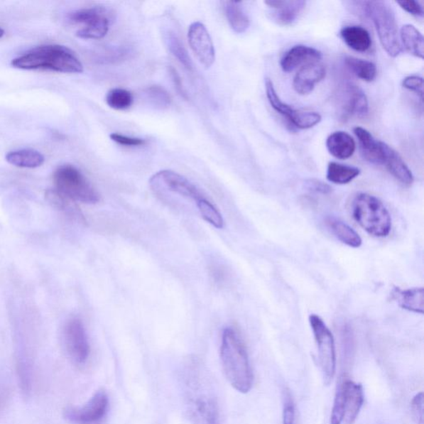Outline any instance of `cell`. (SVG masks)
Instances as JSON below:
<instances>
[{
	"mask_svg": "<svg viewBox=\"0 0 424 424\" xmlns=\"http://www.w3.org/2000/svg\"><path fill=\"white\" fill-rule=\"evenodd\" d=\"M295 422V406L291 401L284 403L283 411V424H294Z\"/></svg>",
	"mask_w": 424,
	"mask_h": 424,
	"instance_id": "cell-40",
	"label": "cell"
},
{
	"mask_svg": "<svg viewBox=\"0 0 424 424\" xmlns=\"http://www.w3.org/2000/svg\"><path fill=\"white\" fill-rule=\"evenodd\" d=\"M344 415H345V411H344L342 393L340 387L337 386L332 411L331 424H342L344 421Z\"/></svg>",
	"mask_w": 424,
	"mask_h": 424,
	"instance_id": "cell-35",
	"label": "cell"
},
{
	"mask_svg": "<svg viewBox=\"0 0 424 424\" xmlns=\"http://www.w3.org/2000/svg\"><path fill=\"white\" fill-rule=\"evenodd\" d=\"M64 340L67 351L72 360L81 365L86 363L91 348L86 329L79 318H72L67 322L64 329Z\"/></svg>",
	"mask_w": 424,
	"mask_h": 424,
	"instance_id": "cell-10",
	"label": "cell"
},
{
	"mask_svg": "<svg viewBox=\"0 0 424 424\" xmlns=\"http://www.w3.org/2000/svg\"><path fill=\"white\" fill-rule=\"evenodd\" d=\"M340 387L344 403V421L352 424L357 420L364 403V391L361 384L345 380L338 385Z\"/></svg>",
	"mask_w": 424,
	"mask_h": 424,
	"instance_id": "cell-15",
	"label": "cell"
},
{
	"mask_svg": "<svg viewBox=\"0 0 424 424\" xmlns=\"http://www.w3.org/2000/svg\"><path fill=\"white\" fill-rule=\"evenodd\" d=\"M326 77V68L319 62H312L303 66L294 77L293 86L299 94H310L317 83Z\"/></svg>",
	"mask_w": 424,
	"mask_h": 424,
	"instance_id": "cell-16",
	"label": "cell"
},
{
	"mask_svg": "<svg viewBox=\"0 0 424 424\" xmlns=\"http://www.w3.org/2000/svg\"><path fill=\"white\" fill-rule=\"evenodd\" d=\"M403 46L406 51L416 58H424V38L422 33L411 24L403 26L401 31Z\"/></svg>",
	"mask_w": 424,
	"mask_h": 424,
	"instance_id": "cell-27",
	"label": "cell"
},
{
	"mask_svg": "<svg viewBox=\"0 0 424 424\" xmlns=\"http://www.w3.org/2000/svg\"><path fill=\"white\" fill-rule=\"evenodd\" d=\"M352 212L354 219L371 236L384 238L391 233V214L378 197L366 192L357 194L353 199Z\"/></svg>",
	"mask_w": 424,
	"mask_h": 424,
	"instance_id": "cell-3",
	"label": "cell"
},
{
	"mask_svg": "<svg viewBox=\"0 0 424 424\" xmlns=\"http://www.w3.org/2000/svg\"><path fill=\"white\" fill-rule=\"evenodd\" d=\"M353 131L360 144L362 157L369 163L383 165L381 141H376L370 132L362 127H356Z\"/></svg>",
	"mask_w": 424,
	"mask_h": 424,
	"instance_id": "cell-21",
	"label": "cell"
},
{
	"mask_svg": "<svg viewBox=\"0 0 424 424\" xmlns=\"http://www.w3.org/2000/svg\"><path fill=\"white\" fill-rule=\"evenodd\" d=\"M391 295L393 300L401 308L423 315L424 312V289L423 287L408 289L395 287L392 289Z\"/></svg>",
	"mask_w": 424,
	"mask_h": 424,
	"instance_id": "cell-20",
	"label": "cell"
},
{
	"mask_svg": "<svg viewBox=\"0 0 424 424\" xmlns=\"http://www.w3.org/2000/svg\"><path fill=\"white\" fill-rule=\"evenodd\" d=\"M362 11L372 20L384 49L391 58L402 52L395 12L386 1L361 2Z\"/></svg>",
	"mask_w": 424,
	"mask_h": 424,
	"instance_id": "cell-4",
	"label": "cell"
},
{
	"mask_svg": "<svg viewBox=\"0 0 424 424\" xmlns=\"http://www.w3.org/2000/svg\"><path fill=\"white\" fill-rule=\"evenodd\" d=\"M321 59L322 53L318 50L304 45H298L283 55L281 66L283 72H290L303 64L318 62Z\"/></svg>",
	"mask_w": 424,
	"mask_h": 424,
	"instance_id": "cell-19",
	"label": "cell"
},
{
	"mask_svg": "<svg viewBox=\"0 0 424 424\" xmlns=\"http://www.w3.org/2000/svg\"><path fill=\"white\" fill-rule=\"evenodd\" d=\"M403 87L420 97V101L423 99V79L418 76L407 77L403 79Z\"/></svg>",
	"mask_w": 424,
	"mask_h": 424,
	"instance_id": "cell-37",
	"label": "cell"
},
{
	"mask_svg": "<svg viewBox=\"0 0 424 424\" xmlns=\"http://www.w3.org/2000/svg\"><path fill=\"white\" fill-rule=\"evenodd\" d=\"M164 40H165L169 52L173 55L174 58H177L178 61L183 65L187 71L193 72V63L191 58L178 35L174 32L168 31L164 34Z\"/></svg>",
	"mask_w": 424,
	"mask_h": 424,
	"instance_id": "cell-29",
	"label": "cell"
},
{
	"mask_svg": "<svg viewBox=\"0 0 424 424\" xmlns=\"http://www.w3.org/2000/svg\"><path fill=\"white\" fill-rule=\"evenodd\" d=\"M383 153V165L388 171L403 185L411 186L413 183V175L405 161L395 149L388 146L387 143L381 142Z\"/></svg>",
	"mask_w": 424,
	"mask_h": 424,
	"instance_id": "cell-17",
	"label": "cell"
},
{
	"mask_svg": "<svg viewBox=\"0 0 424 424\" xmlns=\"http://www.w3.org/2000/svg\"><path fill=\"white\" fill-rule=\"evenodd\" d=\"M6 161L15 167L36 168L43 165L45 158L39 151L28 148L8 153Z\"/></svg>",
	"mask_w": 424,
	"mask_h": 424,
	"instance_id": "cell-26",
	"label": "cell"
},
{
	"mask_svg": "<svg viewBox=\"0 0 424 424\" xmlns=\"http://www.w3.org/2000/svg\"><path fill=\"white\" fill-rule=\"evenodd\" d=\"M309 323L312 327L318 352L319 365H320L324 383L329 385L336 374L337 356L335 340L333 334L322 317L311 314Z\"/></svg>",
	"mask_w": 424,
	"mask_h": 424,
	"instance_id": "cell-6",
	"label": "cell"
},
{
	"mask_svg": "<svg viewBox=\"0 0 424 424\" xmlns=\"http://www.w3.org/2000/svg\"><path fill=\"white\" fill-rule=\"evenodd\" d=\"M106 101L109 107L116 111H126L132 107L134 97L126 89L114 88L108 92Z\"/></svg>",
	"mask_w": 424,
	"mask_h": 424,
	"instance_id": "cell-32",
	"label": "cell"
},
{
	"mask_svg": "<svg viewBox=\"0 0 424 424\" xmlns=\"http://www.w3.org/2000/svg\"><path fill=\"white\" fill-rule=\"evenodd\" d=\"M223 9L229 26L234 33H243L247 31L249 18L241 2L224 1Z\"/></svg>",
	"mask_w": 424,
	"mask_h": 424,
	"instance_id": "cell-25",
	"label": "cell"
},
{
	"mask_svg": "<svg viewBox=\"0 0 424 424\" xmlns=\"http://www.w3.org/2000/svg\"><path fill=\"white\" fill-rule=\"evenodd\" d=\"M345 64L348 69L362 81L371 82L375 81L377 77L376 66L371 62L354 57H347Z\"/></svg>",
	"mask_w": 424,
	"mask_h": 424,
	"instance_id": "cell-30",
	"label": "cell"
},
{
	"mask_svg": "<svg viewBox=\"0 0 424 424\" xmlns=\"http://www.w3.org/2000/svg\"><path fill=\"white\" fill-rule=\"evenodd\" d=\"M326 224L329 229L339 241L352 248L362 246V239L350 226L335 217H327Z\"/></svg>",
	"mask_w": 424,
	"mask_h": 424,
	"instance_id": "cell-24",
	"label": "cell"
},
{
	"mask_svg": "<svg viewBox=\"0 0 424 424\" xmlns=\"http://www.w3.org/2000/svg\"><path fill=\"white\" fill-rule=\"evenodd\" d=\"M187 38L192 51L199 62L204 67L210 68L216 60V52L205 25L201 22L192 23L188 29Z\"/></svg>",
	"mask_w": 424,
	"mask_h": 424,
	"instance_id": "cell-13",
	"label": "cell"
},
{
	"mask_svg": "<svg viewBox=\"0 0 424 424\" xmlns=\"http://www.w3.org/2000/svg\"><path fill=\"white\" fill-rule=\"evenodd\" d=\"M307 186L311 191L317 193L329 194L332 191V188L328 184L317 180V179H310L307 181Z\"/></svg>",
	"mask_w": 424,
	"mask_h": 424,
	"instance_id": "cell-41",
	"label": "cell"
},
{
	"mask_svg": "<svg viewBox=\"0 0 424 424\" xmlns=\"http://www.w3.org/2000/svg\"><path fill=\"white\" fill-rule=\"evenodd\" d=\"M70 23L78 27L76 35L83 39H101L108 33L111 18L106 9L92 7L75 10L68 15Z\"/></svg>",
	"mask_w": 424,
	"mask_h": 424,
	"instance_id": "cell-7",
	"label": "cell"
},
{
	"mask_svg": "<svg viewBox=\"0 0 424 424\" xmlns=\"http://www.w3.org/2000/svg\"><path fill=\"white\" fill-rule=\"evenodd\" d=\"M11 66L22 70H49L62 73H82L83 65L67 47L58 44L42 45L12 60Z\"/></svg>",
	"mask_w": 424,
	"mask_h": 424,
	"instance_id": "cell-1",
	"label": "cell"
},
{
	"mask_svg": "<svg viewBox=\"0 0 424 424\" xmlns=\"http://www.w3.org/2000/svg\"><path fill=\"white\" fill-rule=\"evenodd\" d=\"M360 174L361 170L357 168L331 162L327 166V178L329 182L344 185L352 182Z\"/></svg>",
	"mask_w": 424,
	"mask_h": 424,
	"instance_id": "cell-28",
	"label": "cell"
},
{
	"mask_svg": "<svg viewBox=\"0 0 424 424\" xmlns=\"http://www.w3.org/2000/svg\"><path fill=\"white\" fill-rule=\"evenodd\" d=\"M147 97L149 101L158 108L165 109L171 104L172 98L165 89L158 86L148 88Z\"/></svg>",
	"mask_w": 424,
	"mask_h": 424,
	"instance_id": "cell-34",
	"label": "cell"
},
{
	"mask_svg": "<svg viewBox=\"0 0 424 424\" xmlns=\"http://www.w3.org/2000/svg\"><path fill=\"white\" fill-rule=\"evenodd\" d=\"M108 408L107 393L98 391L83 407L67 411L66 417L70 421L77 424H99L106 418Z\"/></svg>",
	"mask_w": 424,
	"mask_h": 424,
	"instance_id": "cell-12",
	"label": "cell"
},
{
	"mask_svg": "<svg viewBox=\"0 0 424 424\" xmlns=\"http://www.w3.org/2000/svg\"><path fill=\"white\" fill-rule=\"evenodd\" d=\"M266 96L269 104L274 111L288 119L294 126L300 129L312 128L322 121L320 114L312 112H303L294 109L288 104L283 103L278 97L271 79L266 81Z\"/></svg>",
	"mask_w": 424,
	"mask_h": 424,
	"instance_id": "cell-8",
	"label": "cell"
},
{
	"mask_svg": "<svg viewBox=\"0 0 424 424\" xmlns=\"http://www.w3.org/2000/svg\"><path fill=\"white\" fill-rule=\"evenodd\" d=\"M46 198L48 202L53 207L58 209V210L62 211L70 214V216L83 219L82 214L78 210L75 202L71 198L64 195L61 192L57 190L56 188L48 190L46 192Z\"/></svg>",
	"mask_w": 424,
	"mask_h": 424,
	"instance_id": "cell-31",
	"label": "cell"
},
{
	"mask_svg": "<svg viewBox=\"0 0 424 424\" xmlns=\"http://www.w3.org/2000/svg\"><path fill=\"white\" fill-rule=\"evenodd\" d=\"M57 190L74 202L96 204L101 200L99 194L79 169L71 164L60 166L53 174Z\"/></svg>",
	"mask_w": 424,
	"mask_h": 424,
	"instance_id": "cell-5",
	"label": "cell"
},
{
	"mask_svg": "<svg viewBox=\"0 0 424 424\" xmlns=\"http://www.w3.org/2000/svg\"><path fill=\"white\" fill-rule=\"evenodd\" d=\"M341 37L347 46L359 53H366L371 48L372 40L370 33L365 28L358 25L344 27Z\"/></svg>",
	"mask_w": 424,
	"mask_h": 424,
	"instance_id": "cell-23",
	"label": "cell"
},
{
	"mask_svg": "<svg viewBox=\"0 0 424 424\" xmlns=\"http://www.w3.org/2000/svg\"><path fill=\"white\" fill-rule=\"evenodd\" d=\"M423 406L424 395L420 392L413 397L411 403L413 417L416 424H424Z\"/></svg>",
	"mask_w": 424,
	"mask_h": 424,
	"instance_id": "cell-36",
	"label": "cell"
},
{
	"mask_svg": "<svg viewBox=\"0 0 424 424\" xmlns=\"http://www.w3.org/2000/svg\"><path fill=\"white\" fill-rule=\"evenodd\" d=\"M221 358L224 372L234 390L242 393L251 391L254 376L247 350L241 337L232 327L224 329Z\"/></svg>",
	"mask_w": 424,
	"mask_h": 424,
	"instance_id": "cell-2",
	"label": "cell"
},
{
	"mask_svg": "<svg viewBox=\"0 0 424 424\" xmlns=\"http://www.w3.org/2000/svg\"><path fill=\"white\" fill-rule=\"evenodd\" d=\"M151 186L154 188H166L177 195L192 199L197 203L207 197L195 184L181 174L171 170L158 172L151 178Z\"/></svg>",
	"mask_w": 424,
	"mask_h": 424,
	"instance_id": "cell-9",
	"label": "cell"
},
{
	"mask_svg": "<svg viewBox=\"0 0 424 424\" xmlns=\"http://www.w3.org/2000/svg\"><path fill=\"white\" fill-rule=\"evenodd\" d=\"M342 116L364 118L369 112L366 94L354 84H346L341 91Z\"/></svg>",
	"mask_w": 424,
	"mask_h": 424,
	"instance_id": "cell-14",
	"label": "cell"
},
{
	"mask_svg": "<svg viewBox=\"0 0 424 424\" xmlns=\"http://www.w3.org/2000/svg\"><path fill=\"white\" fill-rule=\"evenodd\" d=\"M400 6L406 10V12L413 15V16L423 18L424 15L423 5L418 1H397Z\"/></svg>",
	"mask_w": 424,
	"mask_h": 424,
	"instance_id": "cell-39",
	"label": "cell"
},
{
	"mask_svg": "<svg viewBox=\"0 0 424 424\" xmlns=\"http://www.w3.org/2000/svg\"><path fill=\"white\" fill-rule=\"evenodd\" d=\"M186 412L193 424H219L217 402L210 393H193L189 396Z\"/></svg>",
	"mask_w": 424,
	"mask_h": 424,
	"instance_id": "cell-11",
	"label": "cell"
},
{
	"mask_svg": "<svg viewBox=\"0 0 424 424\" xmlns=\"http://www.w3.org/2000/svg\"><path fill=\"white\" fill-rule=\"evenodd\" d=\"M269 8H271V18L274 22L279 25H290L298 18L304 8L306 2L302 0H293V1H281V0H268L264 2Z\"/></svg>",
	"mask_w": 424,
	"mask_h": 424,
	"instance_id": "cell-18",
	"label": "cell"
},
{
	"mask_svg": "<svg viewBox=\"0 0 424 424\" xmlns=\"http://www.w3.org/2000/svg\"><path fill=\"white\" fill-rule=\"evenodd\" d=\"M4 33H5L4 30L2 28H0V38L4 37Z\"/></svg>",
	"mask_w": 424,
	"mask_h": 424,
	"instance_id": "cell-42",
	"label": "cell"
},
{
	"mask_svg": "<svg viewBox=\"0 0 424 424\" xmlns=\"http://www.w3.org/2000/svg\"><path fill=\"white\" fill-rule=\"evenodd\" d=\"M327 148L333 157L342 161L351 158L356 151V143L350 134L344 131L334 132L327 139Z\"/></svg>",
	"mask_w": 424,
	"mask_h": 424,
	"instance_id": "cell-22",
	"label": "cell"
},
{
	"mask_svg": "<svg viewBox=\"0 0 424 424\" xmlns=\"http://www.w3.org/2000/svg\"><path fill=\"white\" fill-rule=\"evenodd\" d=\"M197 206L202 217L207 222L211 224L212 227L217 229H221L224 227V221L222 213L219 212L218 208L207 197L198 202Z\"/></svg>",
	"mask_w": 424,
	"mask_h": 424,
	"instance_id": "cell-33",
	"label": "cell"
},
{
	"mask_svg": "<svg viewBox=\"0 0 424 424\" xmlns=\"http://www.w3.org/2000/svg\"><path fill=\"white\" fill-rule=\"evenodd\" d=\"M111 138L114 142L119 144V146L126 147H139L146 143V139L129 137L118 133L112 134Z\"/></svg>",
	"mask_w": 424,
	"mask_h": 424,
	"instance_id": "cell-38",
	"label": "cell"
}]
</instances>
